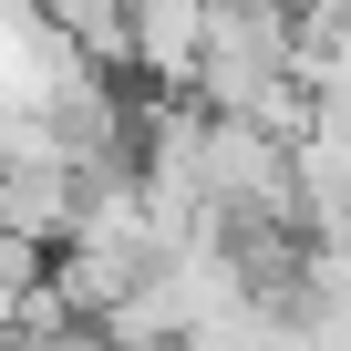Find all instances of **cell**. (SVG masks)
<instances>
[]
</instances>
